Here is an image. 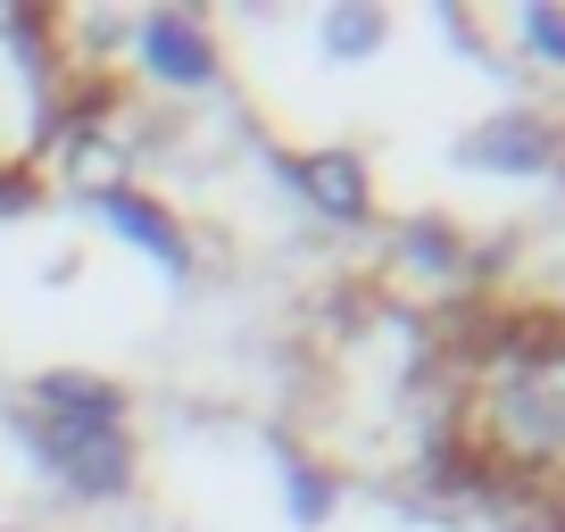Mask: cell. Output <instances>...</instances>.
<instances>
[{
    "instance_id": "cell-9",
    "label": "cell",
    "mask_w": 565,
    "mask_h": 532,
    "mask_svg": "<svg viewBox=\"0 0 565 532\" xmlns=\"http://www.w3.org/2000/svg\"><path fill=\"white\" fill-rule=\"evenodd\" d=\"M333 508H341V475H324V466H291V515H300V524H324Z\"/></svg>"
},
{
    "instance_id": "cell-4",
    "label": "cell",
    "mask_w": 565,
    "mask_h": 532,
    "mask_svg": "<svg viewBox=\"0 0 565 532\" xmlns=\"http://www.w3.org/2000/svg\"><path fill=\"white\" fill-rule=\"evenodd\" d=\"M282 175L300 183V200L317 216H341V225H358V216L374 209V183H366V159H358V150H317V159H291Z\"/></svg>"
},
{
    "instance_id": "cell-6",
    "label": "cell",
    "mask_w": 565,
    "mask_h": 532,
    "mask_svg": "<svg viewBox=\"0 0 565 532\" xmlns=\"http://www.w3.org/2000/svg\"><path fill=\"white\" fill-rule=\"evenodd\" d=\"M399 266H407V275H424V284H458V275H466V242L424 216V225L399 233Z\"/></svg>"
},
{
    "instance_id": "cell-2",
    "label": "cell",
    "mask_w": 565,
    "mask_h": 532,
    "mask_svg": "<svg viewBox=\"0 0 565 532\" xmlns=\"http://www.w3.org/2000/svg\"><path fill=\"white\" fill-rule=\"evenodd\" d=\"M458 159H466V167H482V175H548V167L565 159V134H557L548 117H532V108H515V117L475 125Z\"/></svg>"
},
{
    "instance_id": "cell-10",
    "label": "cell",
    "mask_w": 565,
    "mask_h": 532,
    "mask_svg": "<svg viewBox=\"0 0 565 532\" xmlns=\"http://www.w3.org/2000/svg\"><path fill=\"white\" fill-rule=\"evenodd\" d=\"M524 51H541V58L565 67V9H524Z\"/></svg>"
},
{
    "instance_id": "cell-5",
    "label": "cell",
    "mask_w": 565,
    "mask_h": 532,
    "mask_svg": "<svg viewBox=\"0 0 565 532\" xmlns=\"http://www.w3.org/2000/svg\"><path fill=\"white\" fill-rule=\"evenodd\" d=\"M92 209H100V225H108V233H125L134 249H150L167 275H183V266H192V242H183V225L159 209V200H141V192H125V183H117V192L92 200Z\"/></svg>"
},
{
    "instance_id": "cell-8",
    "label": "cell",
    "mask_w": 565,
    "mask_h": 532,
    "mask_svg": "<svg viewBox=\"0 0 565 532\" xmlns=\"http://www.w3.org/2000/svg\"><path fill=\"white\" fill-rule=\"evenodd\" d=\"M324 51H333V58L383 51V9H333V18H324Z\"/></svg>"
},
{
    "instance_id": "cell-7",
    "label": "cell",
    "mask_w": 565,
    "mask_h": 532,
    "mask_svg": "<svg viewBox=\"0 0 565 532\" xmlns=\"http://www.w3.org/2000/svg\"><path fill=\"white\" fill-rule=\"evenodd\" d=\"M34 408H51V416H125V400L108 383H92V374H42Z\"/></svg>"
},
{
    "instance_id": "cell-1",
    "label": "cell",
    "mask_w": 565,
    "mask_h": 532,
    "mask_svg": "<svg viewBox=\"0 0 565 532\" xmlns=\"http://www.w3.org/2000/svg\"><path fill=\"white\" fill-rule=\"evenodd\" d=\"M18 433H25V449L42 458V475H58L75 499H125V491H134V433H125V416L25 408Z\"/></svg>"
},
{
    "instance_id": "cell-3",
    "label": "cell",
    "mask_w": 565,
    "mask_h": 532,
    "mask_svg": "<svg viewBox=\"0 0 565 532\" xmlns=\"http://www.w3.org/2000/svg\"><path fill=\"white\" fill-rule=\"evenodd\" d=\"M134 58H141V75H159V84H175V92H192V84L216 75L209 25H192L183 9H150V18L134 25Z\"/></svg>"
}]
</instances>
